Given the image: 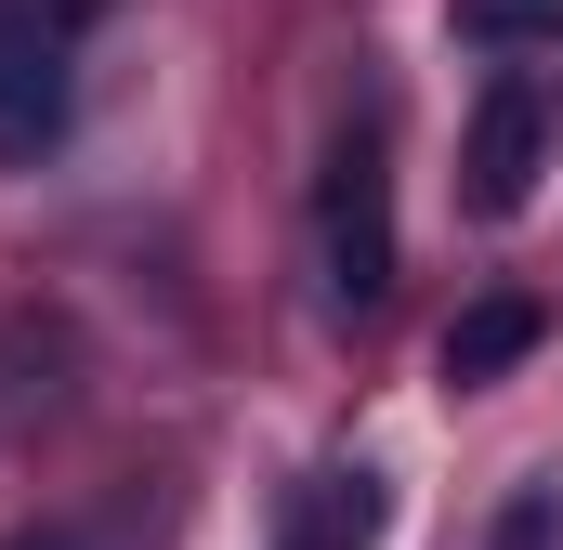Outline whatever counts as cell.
<instances>
[{"mask_svg": "<svg viewBox=\"0 0 563 550\" xmlns=\"http://www.w3.org/2000/svg\"><path fill=\"white\" fill-rule=\"evenodd\" d=\"M314 275H328V315H380L394 301V170H380L367 132L314 184Z\"/></svg>", "mask_w": 563, "mask_h": 550, "instance_id": "3957f363", "label": "cell"}, {"mask_svg": "<svg viewBox=\"0 0 563 550\" xmlns=\"http://www.w3.org/2000/svg\"><path fill=\"white\" fill-rule=\"evenodd\" d=\"M551 144H563V53H498L485 106H472V132H459V197H472L485 223H511V210L538 197Z\"/></svg>", "mask_w": 563, "mask_h": 550, "instance_id": "6da1fadb", "label": "cell"}, {"mask_svg": "<svg viewBox=\"0 0 563 550\" xmlns=\"http://www.w3.org/2000/svg\"><path fill=\"white\" fill-rule=\"evenodd\" d=\"M367 538H380V472H314L288 512V550H367Z\"/></svg>", "mask_w": 563, "mask_h": 550, "instance_id": "5b68a950", "label": "cell"}, {"mask_svg": "<svg viewBox=\"0 0 563 550\" xmlns=\"http://www.w3.org/2000/svg\"><path fill=\"white\" fill-rule=\"evenodd\" d=\"M538 341H551V315H538L525 288H498V301H472V315L445 328V381H459V394H485V381H511Z\"/></svg>", "mask_w": 563, "mask_h": 550, "instance_id": "277c9868", "label": "cell"}, {"mask_svg": "<svg viewBox=\"0 0 563 550\" xmlns=\"http://www.w3.org/2000/svg\"><path fill=\"white\" fill-rule=\"evenodd\" d=\"M26 550H66V538H26Z\"/></svg>", "mask_w": 563, "mask_h": 550, "instance_id": "ba28073f", "label": "cell"}, {"mask_svg": "<svg viewBox=\"0 0 563 550\" xmlns=\"http://www.w3.org/2000/svg\"><path fill=\"white\" fill-rule=\"evenodd\" d=\"M79 13L92 0H0V157L40 170L79 119Z\"/></svg>", "mask_w": 563, "mask_h": 550, "instance_id": "7a4b0ae2", "label": "cell"}, {"mask_svg": "<svg viewBox=\"0 0 563 550\" xmlns=\"http://www.w3.org/2000/svg\"><path fill=\"white\" fill-rule=\"evenodd\" d=\"M445 26L498 66V53H563V0H445Z\"/></svg>", "mask_w": 563, "mask_h": 550, "instance_id": "8992f818", "label": "cell"}, {"mask_svg": "<svg viewBox=\"0 0 563 550\" xmlns=\"http://www.w3.org/2000/svg\"><path fill=\"white\" fill-rule=\"evenodd\" d=\"M551 538H563V485H525V498L498 512V538H485V550H551Z\"/></svg>", "mask_w": 563, "mask_h": 550, "instance_id": "52a82bcc", "label": "cell"}]
</instances>
